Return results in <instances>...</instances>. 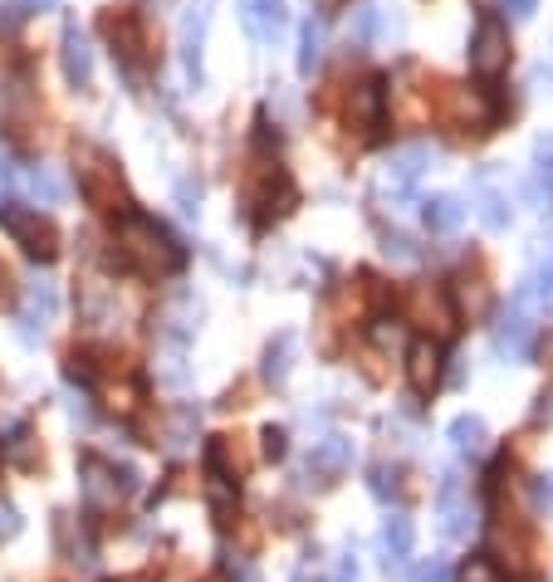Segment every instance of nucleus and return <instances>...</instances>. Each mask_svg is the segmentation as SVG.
Returning <instances> with one entry per match:
<instances>
[{
  "mask_svg": "<svg viewBox=\"0 0 553 582\" xmlns=\"http://www.w3.org/2000/svg\"><path fill=\"white\" fill-rule=\"evenodd\" d=\"M113 245H118L122 265L138 269V275H147V279H162V275H177L181 269V245L171 240L152 216H142V210H122Z\"/></svg>",
  "mask_w": 553,
  "mask_h": 582,
  "instance_id": "obj_1",
  "label": "nucleus"
},
{
  "mask_svg": "<svg viewBox=\"0 0 553 582\" xmlns=\"http://www.w3.org/2000/svg\"><path fill=\"white\" fill-rule=\"evenodd\" d=\"M73 167H79V191H83V201H89L93 210H132V196L128 187H122V171L118 162L103 152V147H73Z\"/></svg>",
  "mask_w": 553,
  "mask_h": 582,
  "instance_id": "obj_2",
  "label": "nucleus"
},
{
  "mask_svg": "<svg viewBox=\"0 0 553 582\" xmlns=\"http://www.w3.org/2000/svg\"><path fill=\"white\" fill-rule=\"evenodd\" d=\"M432 114L446 118L461 132H490L500 122V103L485 89H465V83H441L432 93Z\"/></svg>",
  "mask_w": 553,
  "mask_h": 582,
  "instance_id": "obj_3",
  "label": "nucleus"
},
{
  "mask_svg": "<svg viewBox=\"0 0 553 582\" xmlns=\"http://www.w3.org/2000/svg\"><path fill=\"white\" fill-rule=\"evenodd\" d=\"M0 226L30 259H55L59 255V230L55 220L40 216L34 206H0Z\"/></svg>",
  "mask_w": 553,
  "mask_h": 582,
  "instance_id": "obj_4",
  "label": "nucleus"
},
{
  "mask_svg": "<svg viewBox=\"0 0 553 582\" xmlns=\"http://www.w3.org/2000/svg\"><path fill=\"white\" fill-rule=\"evenodd\" d=\"M407 318L416 328L432 333V343L451 338V333L461 328L456 324V304H451L446 284H436V279H422V284H412V289H407Z\"/></svg>",
  "mask_w": 553,
  "mask_h": 582,
  "instance_id": "obj_5",
  "label": "nucleus"
},
{
  "mask_svg": "<svg viewBox=\"0 0 553 582\" xmlns=\"http://www.w3.org/2000/svg\"><path fill=\"white\" fill-rule=\"evenodd\" d=\"M471 69L481 79H500L510 69V30L500 16H485L475 24V40H471Z\"/></svg>",
  "mask_w": 553,
  "mask_h": 582,
  "instance_id": "obj_6",
  "label": "nucleus"
},
{
  "mask_svg": "<svg viewBox=\"0 0 553 582\" xmlns=\"http://www.w3.org/2000/svg\"><path fill=\"white\" fill-rule=\"evenodd\" d=\"M55 308H59L55 284H49V279H30V284H24L20 338H24V343H40V338H45V328H49V318H55Z\"/></svg>",
  "mask_w": 553,
  "mask_h": 582,
  "instance_id": "obj_7",
  "label": "nucleus"
},
{
  "mask_svg": "<svg viewBox=\"0 0 553 582\" xmlns=\"http://www.w3.org/2000/svg\"><path fill=\"white\" fill-rule=\"evenodd\" d=\"M534 318H539V314H534L530 304L510 299V308L500 314V324H495V353H500V357H524V353H530Z\"/></svg>",
  "mask_w": 553,
  "mask_h": 582,
  "instance_id": "obj_8",
  "label": "nucleus"
},
{
  "mask_svg": "<svg viewBox=\"0 0 553 582\" xmlns=\"http://www.w3.org/2000/svg\"><path fill=\"white\" fill-rule=\"evenodd\" d=\"M240 24L260 45H275L289 30V6L285 0H240Z\"/></svg>",
  "mask_w": 553,
  "mask_h": 582,
  "instance_id": "obj_9",
  "label": "nucleus"
},
{
  "mask_svg": "<svg viewBox=\"0 0 553 582\" xmlns=\"http://www.w3.org/2000/svg\"><path fill=\"white\" fill-rule=\"evenodd\" d=\"M103 30H108V40H113V49L122 55V65H128V69L147 65V40H142V24H138L132 10H108Z\"/></svg>",
  "mask_w": 553,
  "mask_h": 582,
  "instance_id": "obj_10",
  "label": "nucleus"
},
{
  "mask_svg": "<svg viewBox=\"0 0 553 582\" xmlns=\"http://www.w3.org/2000/svg\"><path fill=\"white\" fill-rule=\"evenodd\" d=\"M245 201L255 206V216H260V220H269V216H285V210L294 206V187L285 181V171L265 167L260 177L250 181V191H245Z\"/></svg>",
  "mask_w": 553,
  "mask_h": 582,
  "instance_id": "obj_11",
  "label": "nucleus"
},
{
  "mask_svg": "<svg viewBox=\"0 0 553 582\" xmlns=\"http://www.w3.org/2000/svg\"><path fill=\"white\" fill-rule=\"evenodd\" d=\"M436 519H441V539L461 543L465 534H471V494L461 490V480H456V475H446V485H441Z\"/></svg>",
  "mask_w": 553,
  "mask_h": 582,
  "instance_id": "obj_12",
  "label": "nucleus"
},
{
  "mask_svg": "<svg viewBox=\"0 0 553 582\" xmlns=\"http://www.w3.org/2000/svg\"><path fill=\"white\" fill-rule=\"evenodd\" d=\"M79 480H83V504H89L93 514H108V510H118V500H122L118 470H108L103 461H83Z\"/></svg>",
  "mask_w": 553,
  "mask_h": 582,
  "instance_id": "obj_13",
  "label": "nucleus"
},
{
  "mask_svg": "<svg viewBox=\"0 0 553 582\" xmlns=\"http://www.w3.org/2000/svg\"><path fill=\"white\" fill-rule=\"evenodd\" d=\"M59 65H65V79L73 89H89L93 79V45L79 24H65V40H59Z\"/></svg>",
  "mask_w": 553,
  "mask_h": 582,
  "instance_id": "obj_14",
  "label": "nucleus"
},
{
  "mask_svg": "<svg viewBox=\"0 0 553 582\" xmlns=\"http://www.w3.org/2000/svg\"><path fill=\"white\" fill-rule=\"evenodd\" d=\"M353 470V441L348 436H324L314 445L309 455V475L318 480V485H334L338 475H348Z\"/></svg>",
  "mask_w": 553,
  "mask_h": 582,
  "instance_id": "obj_15",
  "label": "nucleus"
},
{
  "mask_svg": "<svg viewBox=\"0 0 553 582\" xmlns=\"http://www.w3.org/2000/svg\"><path fill=\"white\" fill-rule=\"evenodd\" d=\"M407 382L416 396H432L441 387V348L432 338H416L407 348Z\"/></svg>",
  "mask_w": 553,
  "mask_h": 582,
  "instance_id": "obj_16",
  "label": "nucleus"
},
{
  "mask_svg": "<svg viewBox=\"0 0 553 582\" xmlns=\"http://www.w3.org/2000/svg\"><path fill=\"white\" fill-rule=\"evenodd\" d=\"M377 122H383V79L353 83V93H348V128H358L367 138V132H377Z\"/></svg>",
  "mask_w": 553,
  "mask_h": 582,
  "instance_id": "obj_17",
  "label": "nucleus"
},
{
  "mask_svg": "<svg viewBox=\"0 0 553 582\" xmlns=\"http://www.w3.org/2000/svg\"><path fill=\"white\" fill-rule=\"evenodd\" d=\"M436 162V152H432V142H412V147H402L397 157L387 162V171H383V181H392V187H412L416 177H422L426 167Z\"/></svg>",
  "mask_w": 553,
  "mask_h": 582,
  "instance_id": "obj_18",
  "label": "nucleus"
},
{
  "mask_svg": "<svg viewBox=\"0 0 553 582\" xmlns=\"http://www.w3.org/2000/svg\"><path fill=\"white\" fill-rule=\"evenodd\" d=\"M206 20H211L206 0H196L187 16H181V59H187L191 79H201V34H206Z\"/></svg>",
  "mask_w": 553,
  "mask_h": 582,
  "instance_id": "obj_19",
  "label": "nucleus"
},
{
  "mask_svg": "<svg viewBox=\"0 0 553 582\" xmlns=\"http://www.w3.org/2000/svg\"><path fill=\"white\" fill-rule=\"evenodd\" d=\"M412 519L407 514H387V524H383V563L392 568V573H402L412 559Z\"/></svg>",
  "mask_w": 553,
  "mask_h": 582,
  "instance_id": "obj_20",
  "label": "nucleus"
},
{
  "mask_svg": "<svg viewBox=\"0 0 553 582\" xmlns=\"http://www.w3.org/2000/svg\"><path fill=\"white\" fill-rule=\"evenodd\" d=\"M426 210V226L441 230V235H451V230H461L465 226V216H471V206L461 201V196H432V201H422Z\"/></svg>",
  "mask_w": 553,
  "mask_h": 582,
  "instance_id": "obj_21",
  "label": "nucleus"
},
{
  "mask_svg": "<svg viewBox=\"0 0 553 582\" xmlns=\"http://www.w3.org/2000/svg\"><path fill=\"white\" fill-rule=\"evenodd\" d=\"M55 534H59V553H65L69 563H79V568H89V563H93V549H89V539H83V529L73 534V514H59Z\"/></svg>",
  "mask_w": 553,
  "mask_h": 582,
  "instance_id": "obj_22",
  "label": "nucleus"
},
{
  "mask_svg": "<svg viewBox=\"0 0 553 582\" xmlns=\"http://www.w3.org/2000/svg\"><path fill=\"white\" fill-rule=\"evenodd\" d=\"M485 421L481 416H456L451 421V445H456L461 455H481L485 451Z\"/></svg>",
  "mask_w": 553,
  "mask_h": 582,
  "instance_id": "obj_23",
  "label": "nucleus"
},
{
  "mask_svg": "<svg viewBox=\"0 0 553 582\" xmlns=\"http://www.w3.org/2000/svg\"><path fill=\"white\" fill-rule=\"evenodd\" d=\"M20 181H24V191H30L34 201H45V206H59V201H65V181H59L49 167H30Z\"/></svg>",
  "mask_w": 553,
  "mask_h": 582,
  "instance_id": "obj_24",
  "label": "nucleus"
},
{
  "mask_svg": "<svg viewBox=\"0 0 553 582\" xmlns=\"http://www.w3.org/2000/svg\"><path fill=\"white\" fill-rule=\"evenodd\" d=\"M318 59H324V24L309 16L304 20V30H299V73H314Z\"/></svg>",
  "mask_w": 553,
  "mask_h": 582,
  "instance_id": "obj_25",
  "label": "nucleus"
},
{
  "mask_svg": "<svg viewBox=\"0 0 553 582\" xmlns=\"http://www.w3.org/2000/svg\"><path fill=\"white\" fill-rule=\"evenodd\" d=\"M196 406H181V412H171L167 421V451H187V445L196 441Z\"/></svg>",
  "mask_w": 553,
  "mask_h": 582,
  "instance_id": "obj_26",
  "label": "nucleus"
},
{
  "mask_svg": "<svg viewBox=\"0 0 553 582\" xmlns=\"http://www.w3.org/2000/svg\"><path fill=\"white\" fill-rule=\"evenodd\" d=\"M475 216H481L490 230H505V226H510L505 196H500V191H490V187H481V191H475Z\"/></svg>",
  "mask_w": 553,
  "mask_h": 582,
  "instance_id": "obj_27",
  "label": "nucleus"
},
{
  "mask_svg": "<svg viewBox=\"0 0 553 582\" xmlns=\"http://www.w3.org/2000/svg\"><path fill=\"white\" fill-rule=\"evenodd\" d=\"M373 34H377V6H373V0H358V6H353V16H348V40L367 45Z\"/></svg>",
  "mask_w": 553,
  "mask_h": 582,
  "instance_id": "obj_28",
  "label": "nucleus"
},
{
  "mask_svg": "<svg viewBox=\"0 0 553 582\" xmlns=\"http://www.w3.org/2000/svg\"><path fill=\"white\" fill-rule=\"evenodd\" d=\"M289 348H294L289 333H279V338L269 343V353H265V377H269V382H285V373H289Z\"/></svg>",
  "mask_w": 553,
  "mask_h": 582,
  "instance_id": "obj_29",
  "label": "nucleus"
},
{
  "mask_svg": "<svg viewBox=\"0 0 553 582\" xmlns=\"http://www.w3.org/2000/svg\"><path fill=\"white\" fill-rule=\"evenodd\" d=\"M461 582H500V563L490 559V553H481V559H465Z\"/></svg>",
  "mask_w": 553,
  "mask_h": 582,
  "instance_id": "obj_30",
  "label": "nucleus"
},
{
  "mask_svg": "<svg viewBox=\"0 0 553 582\" xmlns=\"http://www.w3.org/2000/svg\"><path fill=\"white\" fill-rule=\"evenodd\" d=\"M6 461H10V465H24V470L34 465V455H30V431H24V426L10 431V441H6Z\"/></svg>",
  "mask_w": 553,
  "mask_h": 582,
  "instance_id": "obj_31",
  "label": "nucleus"
},
{
  "mask_svg": "<svg viewBox=\"0 0 553 582\" xmlns=\"http://www.w3.org/2000/svg\"><path fill=\"white\" fill-rule=\"evenodd\" d=\"M412 582H451L446 559H426L422 568H412Z\"/></svg>",
  "mask_w": 553,
  "mask_h": 582,
  "instance_id": "obj_32",
  "label": "nucleus"
},
{
  "mask_svg": "<svg viewBox=\"0 0 553 582\" xmlns=\"http://www.w3.org/2000/svg\"><path fill=\"white\" fill-rule=\"evenodd\" d=\"M402 485H397V470H387V465H377L373 470V494L377 500H387V494H397Z\"/></svg>",
  "mask_w": 553,
  "mask_h": 582,
  "instance_id": "obj_33",
  "label": "nucleus"
},
{
  "mask_svg": "<svg viewBox=\"0 0 553 582\" xmlns=\"http://www.w3.org/2000/svg\"><path fill=\"white\" fill-rule=\"evenodd\" d=\"M16 534H20V510L0 500V539H16Z\"/></svg>",
  "mask_w": 553,
  "mask_h": 582,
  "instance_id": "obj_34",
  "label": "nucleus"
},
{
  "mask_svg": "<svg viewBox=\"0 0 553 582\" xmlns=\"http://www.w3.org/2000/svg\"><path fill=\"white\" fill-rule=\"evenodd\" d=\"M260 441H265V455H269V461H279V455H285V441H289V436H285L279 426H269Z\"/></svg>",
  "mask_w": 553,
  "mask_h": 582,
  "instance_id": "obj_35",
  "label": "nucleus"
},
{
  "mask_svg": "<svg viewBox=\"0 0 553 582\" xmlns=\"http://www.w3.org/2000/svg\"><path fill=\"white\" fill-rule=\"evenodd\" d=\"M226 578L230 582H260V578H255V568L245 563V559H226Z\"/></svg>",
  "mask_w": 553,
  "mask_h": 582,
  "instance_id": "obj_36",
  "label": "nucleus"
},
{
  "mask_svg": "<svg viewBox=\"0 0 553 582\" xmlns=\"http://www.w3.org/2000/svg\"><path fill=\"white\" fill-rule=\"evenodd\" d=\"M383 250H387V255H397V259H412V255H416V250H412V245H407V240H402V235H397V240H387V245H383Z\"/></svg>",
  "mask_w": 553,
  "mask_h": 582,
  "instance_id": "obj_37",
  "label": "nucleus"
},
{
  "mask_svg": "<svg viewBox=\"0 0 553 582\" xmlns=\"http://www.w3.org/2000/svg\"><path fill=\"white\" fill-rule=\"evenodd\" d=\"M534 500L544 504V510H553V480H539V485H534Z\"/></svg>",
  "mask_w": 553,
  "mask_h": 582,
  "instance_id": "obj_38",
  "label": "nucleus"
},
{
  "mask_svg": "<svg viewBox=\"0 0 553 582\" xmlns=\"http://www.w3.org/2000/svg\"><path fill=\"white\" fill-rule=\"evenodd\" d=\"M539 363H544V367H553V328L544 333V343H539Z\"/></svg>",
  "mask_w": 553,
  "mask_h": 582,
  "instance_id": "obj_39",
  "label": "nucleus"
},
{
  "mask_svg": "<svg viewBox=\"0 0 553 582\" xmlns=\"http://www.w3.org/2000/svg\"><path fill=\"white\" fill-rule=\"evenodd\" d=\"M534 6H539V0H505V10H510V16H530Z\"/></svg>",
  "mask_w": 553,
  "mask_h": 582,
  "instance_id": "obj_40",
  "label": "nucleus"
},
{
  "mask_svg": "<svg viewBox=\"0 0 553 582\" xmlns=\"http://www.w3.org/2000/svg\"><path fill=\"white\" fill-rule=\"evenodd\" d=\"M10 24H16V10H10V6H0V30H10Z\"/></svg>",
  "mask_w": 553,
  "mask_h": 582,
  "instance_id": "obj_41",
  "label": "nucleus"
},
{
  "mask_svg": "<svg viewBox=\"0 0 553 582\" xmlns=\"http://www.w3.org/2000/svg\"><path fill=\"white\" fill-rule=\"evenodd\" d=\"M59 0H24V10H55Z\"/></svg>",
  "mask_w": 553,
  "mask_h": 582,
  "instance_id": "obj_42",
  "label": "nucleus"
},
{
  "mask_svg": "<svg viewBox=\"0 0 553 582\" xmlns=\"http://www.w3.org/2000/svg\"><path fill=\"white\" fill-rule=\"evenodd\" d=\"M544 412H549V416H553V396H544Z\"/></svg>",
  "mask_w": 553,
  "mask_h": 582,
  "instance_id": "obj_43",
  "label": "nucleus"
},
{
  "mask_svg": "<svg viewBox=\"0 0 553 582\" xmlns=\"http://www.w3.org/2000/svg\"><path fill=\"white\" fill-rule=\"evenodd\" d=\"M128 582H147V578H128Z\"/></svg>",
  "mask_w": 553,
  "mask_h": 582,
  "instance_id": "obj_44",
  "label": "nucleus"
},
{
  "mask_svg": "<svg viewBox=\"0 0 553 582\" xmlns=\"http://www.w3.org/2000/svg\"><path fill=\"white\" fill-rule=\"evenodd\" d=\"M0 177H6V167H0Z\"/></svg>",
  "mask_w": 553,
  "mask_h": 582,
  "instance_id": "obj_45",
  "label": "nucleus"
},
{
  "mask_svg": "<svg viewBox=\"0 0 553 582\" xmlns=\"http://www.w3.org/2000/svg\"><path fill=\"white\" fill-rule=\"evenodd\" d=\"M338 582H343V578H338Z\"/></svg>",
  "mask_w": 553,
  "mask_h": 582,
  "instance_id": "obj_46",
  "label": "nucleus"
}]
</instances>
